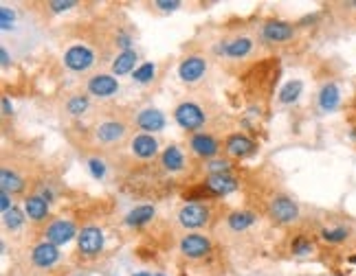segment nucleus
Returning <instances> with one entry per match:
<instances>
[{
    "instance_id": "f257e3e1",
    "label": "nucleus",
    "mask_w": 356,
    "mask_h": 276,
    "mask_svg": "<svg viewBox=\"0 0 356 276\" xmlns=\"http://www.w3.org/2000/svg\"><path fill=\"white\" fill-rule=\"evenodd\" d=\"M178 224L187 230H201L209 224V219H212V208L203 202H192V204H185L178 210Z\"/></svg>"
},
{
    "instance_id": "f03ea898",
    "label": "nucleus",
    "mask_w": 356,
    "mask_h": 276,
    "mask_svg": "<svg viewBox=\"0 0 356 276\" xmlns=\"http://www.w3.org/2000/svg\"><path fill=\"white\" fill-rule=\"evenodd\" d=\"M174 121L183 127L185 132H198L207 123V114L198 103L194 101H183L181 105H176L174 110Z\"/></svg>"
},
{
    "instance_id": "7ed1b4c3",
    "label": "nucleus",
    "mask_w": 356,
    "mask_h": 276,
    "mask_svg": "<svg viewBox=\"0 0 356 276\" xmlns=\"http://www.w3.org/2000/svg\"><path fill=\"white\" fill-rule=\"evenodd\" d=\"M268 215L277 224L286 226V224H295L299 219V204L288 195H275L268 204Z\"/></svg>"
},
{
    "instance_id": "20e7f679",
    "label": "nucleus",
    "mask_w": 356,
    "mask_h": 276,
    "mask_svg": "<svg viewBox=\"0 0 356 276\" xmlns=\"http://www.w3.org/2000/svg\"><path fill=\"white\" fill-rule=\"evenodd\" d=\"M64 66L73 72H88L95 66V53L86 44H73L64 53Z\"/></svg>"
},
{
    "instance_id": "39448f33",
    "label": "nucleus",
    "mask_w": 356,
    "mask_h": 276,
    "mask_svg": "<svg viewBox=\"0 0 356 276\" xmlns=\"http://www.w3.org/2000/svg\"><path fill=\"white\" fill-rule=\"evenodd\" d=\"M77 226H75V221L73 219H64V217H58L53 219L51 224L47 226L44 230V241L49 243H53V246H64V243H68L73 237L77 239Z\"/></svg>"
},
{
    "instance_id": "423d86ee",
    "label": "nucleus",
    "mask_w": 356,
    "mask_h": 276,
    "mask_svg": "<svg viewBox=\"0 0 356 276\" xmlns=\"http://www.w3.org/2000/svg\"><path fill=\"white\" fill-rule=\"evenodd\" d=\"M190 150L194 156L203 158V161H214V158H218L220 150H222V145H220V141L214 134L196 132L190 136Z\"/></svg>"
},
{
    "instance_id": "0eeeda50",
    "label": "nucleus",
    "mask_w": 356,
    "mask_h": 276,
    "mask_svg": "<svg viewBox=\"0 0 356 276\" xmlns=\"http://www.w3.org/2000/svg\"><path fill=\"white\" fill-rule=\"evenodd\" d=\"M178 250H181L183 257L187 259H205L209 252H212V239L207 235H201V232H190L185 235L178 243Z\"/></svg>"
},
{
    "instance_id": "6e6552de",
    "label": "nucleus",
    "mask_w": 356,
    "mask_h": 276,
    "mask_svg": "<svg viewBox=\"0 0 356 276\" xmlns=\"http://www.w3.org/2000/svg\"><path fill=\"white\" fill-rule=\"evenodd\" d=\"M103 230L99 226H84L77 235V250L84 257H97L103 250Z\"/></svg>"
},
{
    "instance_id": "1a4fd4ad",
    "label": "nucleus",
    "mask_w": 356,
    "mask_h": 276,
    "mask_svg": "<svg viewBox=\"0 0 356 276\" xmlns=\"http://www.w3.org/2000/svg\"><path fill=\"white\" fill-rule=\"evenodd\" d=\"M262 40L268 42V44H279V42H288L295 38V27L286 20H266L262 25Z\"/></svg>"
},
{
    "instance_id": "9d476101",
    "label": "nucleus",
    "mask_w": 356,
    "mask_h": 276,
    "mask_svg": "<svg viewBox=\"0 0 356 276\" xmlns=\"http://www.w3.org/2000/svg\"><path fill=\"white\" fill-rule=\"evenodd\" d=\"M225 152H227V156L242 161V158H249V156H253L257 152V143L253 141V138H249L246 134L236 132V134H229L227 136Z\"/></svg>"
},
{
    "instance_id": "9b49d317",
    "label": "nucleus",
    "mask_w": 356,
    "mask_h": 276,
    "mask_svg": "<svg viewBox=\"0 0 356 276\" xmlns=\"http://www.w3.org/2000/svg\"><path fill=\"white\" fill-rule=\"evenodd\" d=\"M207 72V59L201 55H187L178 64V77L185 83H198Z\"/></svg>"
},
{
    "instance_id": "f8f14e48",
    "label": "nucleus",
    "mask_w": 356,
    "mask_h": 276,
    "mask_svg": "<svg viewBox=\"0 0 356 276\" xmlns=\"http://www.w3.org/2000/svg\"><path fill=\"white\" fill-rule=\"evenodd\" d=\"M251 51H253V40L246 38V36L225 40V42H220V46H216L218 55H225V57H231V59H242L249 55Z\"/></svg>"
},
{
    "instance_id": "ddd939ff",
    "label": "nucleus",
    "mask_w": 356,
    "mask_h": 276,
    "mask_svg": "<svg viewBox=\"0 0 356 276\" xmlns=\"http://www.w3.org/2000/svg\"><path fill=\"white\" fill-rule=\"evenodd\" d=\"M203 184L207 187V191L212 193L214 197H225L229 193L238 191L240 182L238 178H233L231 174H222V176H207L203 180Z\"/></svg>"
},
{
    "instance_id": "4468645a",
    "label": "nucleus",
    "mask_w": 356,
    "mask_h": 276,
    "mask_svg": "<svg viewBox=\"0 0 356 276\" xmlns=\"http://www.w3.org/2000/svg\"><path fill=\"white\" fill-rule=\"evenodd\" d=\"M58 261H60V248L49 241H42L31 250V263H34L36 268H42V270L53 268Z\"/></svg>"
},
{
    "instance_id": "2eb2a0df",
    "label": "nucleus",
    "mask_w": 356,
    "mask_h": 276,
    "mask_svg": "<svg viewBox=\"0 0 356 276\" xmlns=\"http://www.w3.org/2000/svg\"><path fill=\"white\" fill-rule=\"evenodd\" d=\"M317 105L321 112H334L341 105V88L337 81H326L323 86L319 88L317 94Z\"/></svg>"
},
{
    "instance_id": "dca6fc26",
    "label": "nucleus",
    "mask_w": 356,
    "mask_h": 276,
    "mask_svg": "<svg viewBox=\"0 0 356 276\" xmlns=\"http://www.w3.org/2000/svg\"><path fill=\"white\" fill-rule=\"evenodd\" d=\"M125 132H128V127H125L121 121H103L95 127V138L103 145H114L125 138Z\"/></svg>"
},
{
    "instance_id": "f3484780",
    "label": "nucleus",
    "mask_w": 356,
    "mask_h": 276,
    "mask_svg": "<svg viewBox=\"0 0 356 276\" xmlns=\"http://www.w3.org/2000/svg\"><path fill=\"white\" fill-rule=\"evenodd\" d=\"M88 92L92 94V97L108 99V97H112V94L119 92V81L112 75H92L88 79Z\"/></svg>"
},
{
    "instance_id": "a211bd4d",
    "label": "nucleus",
    "mask_w": 356,
    "mask_h": 276,
    "mask_svg": "<svg viewBox=\"0 0 356 276\" xmlns=\"http://www.w3.org/2000/svg\"><path fill=\"white\" fill-rule=\"evenodd\" d=\"M132 154L141 158V161H150L156 154H159V141L152 134H137L130 143Z\"/></svg>"
},
{
    "instance_id": "6ab92c4d",
    "label": "nucleus",
    "mask_w": 356,
    "mask_h": 276,
    "mask_svg": "<svg viewBox=\"0 0 356 276\" xmlns=\"http://www.w3.org/2000/svg\"><path fill=\"white\" fill-rule=\"evenodd\" d=\"M137 127L148 134L161 132L165 127V114L159 108H145L137 114Z\"/></svg>"
},
{
    "instance_id": "aec40b11",
    "label": "nucleus",
    "mask_w": 356,
    "mask_h": 276,
    "mask_svg": "<svg viewBox=\"0 0 356 276\" xmlns=\"http://www.w3.org/2000/svg\"><path fill=\"white\" fill-rule=\"evenodd\" d=\"M25 213L31 221H36V224H40V221H44L51 213V204L47 199H42L40 195H29L25 197Z\"/></svg>"
},
{
    "instance_id": "412c9836",
    "label": "nucleus",
    "mask_w": 356,
    "mask_h": 276,
    "mask_svg": "<svg viewBox=\"0 0 356 276\" xmlns=\"http://www.w3.org/2000/svg\"><path fill=\"white\" fill-rule=\"evenodd\" d=\"M161 165L165 171H170V174H178V171H183L185 169V154L183 150L178 145H167L163 154H161Z\"/></svg>"
},
{
    "instance_id": "4be33fe9",
    "label": "nucleus",
    "mask_w": 356,
    "mask_h": 276,
    "mask_svg": "<svg viewBox=\"0 0 356 276\" xmlns=\"http://www.w3.org/2000/svg\"><path fill=\"white\" fill-rule=\"evenodd\" d=\"M154 215H156V208L152 204H143V206L132 208L130 213L123 217V224L128 228H141L145 224H150V221L154 219Z\"/></svg>"
},
{
    "instance_id": "5701e85b",
    "label": "nucleus",
    "mask_w": 356,
    "mask_h": 276,
    "mask_svg": "<svg viewBox=\"0 0 356 276\" xmlns=\"http://www.w3.org/2000/svg\"><path fill=\"white\" fill-rule=\"evenodd\" d=\"M137 61H139L137 51H121L112 61V75L121 77V75H128V72H134L139 68Z\"/></svg>"
},
{
    "instance_id": "b1692460",
    "label": "nucleus",
    "mask_w": 356,
    "mask_h": 276,
    "mask_svg": "<svg viewBox=\"0 0 356 276\" xmlns=\"http://www.w3.org/2000/svg\"><path fill=\"white\" fill-rule=\"evenodd\" d=\"M257 221V215L253 210H233V213L227 215V226L233 232H244Z\"/></svg>"
},
{
    "instance_id": "393cba45",
    "label": "nucleus",
    "mask_w": 356,
    "mask_h": 276,
    "mask_svg": "<svg viewBox=\"0 0 356 276\" xmlns=\"http://www.w3.org/2000/svg\"><path fill=\"white\" fill-rule=\"evenodd\" d=\"M0 187H3V191H7L9 195H16V193H23L27 182L14 171V169L3 167L0 169Z\"/></svg>"
},
{
    "instance_id": "a878e982",
    "label": "nucleus",
    "mask_w": 356,
    "mask_h": 276,
    "mask_svg": "<svg viewBox=\"0 0 356 276\" xmlns=\"http://www.w3.org/2000/svg\"><path fill=\"white\" fill-rule=\"evenodd\" d=\"M319 237L323 243H328V246H341V243H345L350 237H352V230L348 226H328V228H321Z\"/></svg>"
},
{
    "instance_id": "bb28decb",
    "label": "nucleus",
    "mask_w": 356,
    "mask_h": 276,
    "mask_svg": "<svg viewBox=\"0 0 356 276\" xmlns=\"http://www.w3.org/2000/svg\"><path fill=\"white\" fill-rule=\"evenodd\" d=\"M301 92H303V81L301 79H290V81L284 83V86H281V90L277 94V101L281 105H292V103L299 101Z\"/></svg>"
},
{
    "instance_id": "cd10ccee",
    "label": "nucleus",
    "mask_w": 356,
    "mask_h": 276,
    "mask_svg": "<svg viewBox=\"0 0 356 276\" xmlns=\"http://www.w3.org/2000/svg\"><path fill=\"white\" fill-rule=\"evenodd\" d=\"M290 252L295 254V257H310V254L315 252V243L306 235H297L290 241Z\"/></svg>"
},
{
    "instance_id": "c85d7f7f",
    "label": "nucleus",
    "mask_w": 356,
    "mask_h": 276,
    "mask_svg": "<svg viewBox=\"0 0 356 276\" xmlns=\"http://www.w3.org/2000/svg\"><path fill=\"white\" fill-rule=\"evenodd\" d=\"M25 210H20L18 206H14L12 210H7V213H3V221H5V228L7 230H12V232H16V230H20L25 226Z\"/></svg>"
},
{
    "instance_id": "c756f323",
    "label": "nucleus",
    "mask_w": 356,
    "mask_h": 276,
    "mask_svg": "<svg viewBox=\"0 0 356 276\" xmlns=\"http://www.w3.org/2000/svg\"><path fill=\"white\" fill-rule=\"evenodd\" d=\"M88 105H90V99L86 94H73V97L66 101V110L71 116H81L88 110Z\"/></svg>"
},
{
    "instance_id": "7c9ffc66",
    "label": "nucleus",
    "mask_w": 356,
    "mask_h": 276,
    "mask_svg": "<svg viewBox=\"0 0 356 276\" xmlns=\"http://www.w3.org/2000/svg\"><path fill=\"white\" fill-rule=\"evenodd\" d=\"M154 75H156V64L154 61H145V64H141V66L132 72V81H137V83H150L152 79H154Z\"/></svg>"
},
{
    "instance_id": "2f4dec72",
    "label": "nucleus",
    "mask_w": 356,
    "mask_h": 276,
    "mask_svg": "<svg viewBox=\"0 0 356 276\" xmlns=\"http://www.w3.org/2000/svg\"><path fill=\"white\" fill-rule=\"evenodd\" d=\"M205 169L209 171V176H222L231 171V163H229L227 158H214V161H207Z\"/></svg>"
},
{
    "instance_id": "473e14b6",
    "label": "nucleus",
    "mask_w": 356,
    "mask_h": 276,
    "mask_svg": "<svg viewBox=\"0 0 356 276\" xmlns=\"http://www.w3.org/2000/svg\"><path fill=\"white\" fill-rule=\"evenodd\" d=\"M88 171H90V176L95 180H103V178H106V174H108V167H106V163L101 161V158H90V161H88Z\"/></svg>"
},
{
    "instance_id": "72a5a7b5",
    "label": "nucleus",
    "mask_w": 356,
    "mask_h": 276,
    "mask_svg": "<svg viewBox=\"0 0 356 276\" xmlns=\"http://www.w3.org/2000/svg\"><path fill=\"white\" fill-rule=\"evenodd\" d=\"M14 23H16V14H14V9H9V7H0V27H3V31L14 29Z\"/></svg>"
},
{
    "instance_id": "f704fd0d",
    "label": "nucleus",
    "mask_w": 356,
    "mask_h": 276,
    "mask_svg": "<svg viewBox=\"0 0 356 276\" xmlns=\"http://www.w3.org/2000/svg\"><path fill=\"white\" fill-rule=\"evenodd\" d=\"M77 3L75 0H51L49 3V9L53 14H62V12H68V9H73Z\"/></svg>"
},
{
    "instance_id": "c9c22d12",
    "label": "nucleus",
    "mask_w": 356,
    "mask_h": 276,
    "mask_svg": "<svg viewBox=\"0 0 356 276\" xmlns=\"http://www.w3.org/2000/svg\"><path fill=\"white\" fill-rule=\"evenodd\" d=\"M154 7H159L161 12H176L181 3L178 0H159V3H154Z\"/></svg>"
},
{
    "instance_id": "e433bc0d",
    "label": "nucleus",
    "mask_w": 356,
    "mask_h": 276,
    "mask_svg": "<svg viewBox=\"0 0 356 276\" xmlns=\"http://www.w3.org/2000/svg\"><path fill=\"white\" fill-rule=\"evenodd\" d=\"M117 46L123 49V51H132V49H130V46H132V38H130V33H123V31H121V33L117 36Z\"/></svg>"
},
{
    "instance_id": "4c0bfd02",
    "label": "nucleus",
    "mask_w": 356,
    "mask_h": 276,
    "mask_svg": "<svg viewBox=\"0 0 356 276\" xmlns=\"http://www.w3.org/2000/svg\"><path fill=\"white\" fill-rule=\"evenodd\" d=\"M0 208H3V213H7V210H12L14 204H12V195L7 193V191H3L0 193Z\"/></svg>"
},
{
    "instance_id": "58836bf2",
    "label": "nucleus",
    "mask_w": 356,
    "mask_h": 276,
    "mask_svg": "<svg viewBox=\"0 0 356 276\" xmlns=\"http://www.w3.org/2000/svg\"><path fill=\"white\" fill-rule=\"evenodd\" d=\"M14 114V105L9 101V97H3V116H12Z\"/></svg>"
},
{
    "instance_id": "ea45409f",
    "label": "nucleus",
    "mask_w": 356,
    "mask_h": 276,
    "mask_svg": "<svg viewBox=\"0 0 356 276\" xmlns=\"http://www.w3.org/2000/svg\"><path fill=\"white\" fill-rule=\"evenodd\" d=\"M0 61H3V66L7 68L9 66V64H12V57H9V51L3 46V49H0Z\"/></svg>"
},
{
    "instance_id": "a19ab883",
    "label": "nucleus",
    "mask_w": 356,
    "mask_h": 276,
    "mask_svg": "<svg viewBox=\"0 0 356 276\" xmlns=\"http://www.w3.org/2000/svg\"><path fill=\"white\" fill-rule=\"evenodd\" d=\"M317 18H319L317 14H312V16H306V18H303V20H301V23H299V25H312V23H317Z\"/></svg>"
},
{
    "instance_id": "79ce46f5",
    "label": "nucleus",
    "mask_w": 356,
    "mask_h": 276,
    "mask_svg": "<svg viewBox=\"0 0 356 276\" xmlns=\"http://www.w3.org/2000/svg\"><path fill=\"white\" fill-rule=\"evenodd\" d=\"M350 138H352V141L356 143V125H352V127H350Z\"/></svg>"
},
{
    "instance_id": "37998d69",
    "label": "nucleus",
    "mask_w": 356,
    "mask_h": 276,
    "mask_svg": "<svg viewBox=\"0 0 356 276\" xmlns=\"http://www.w3.org/2000/svg\"><path fill=\"white\" fill-rule=\"evenodd\" d=\"M348 263L356 265V252H354V254H350V257H348Z\"/></svg>"
},
{
    "instance_id": "c03bdc74",
    "label": "nucleus",
    "mask_w": 356,
    "mask_h": 276,
    "mask_svg": "<svg viewBox=\"0 0 356 276\" xmlns=\"http://www.w3.org/2000/svg\"><path fill=\"white\" fill-rule=\"evenodd\" d=\"M132 276H154L152 272H137V274H132Z\"/></svg>"
},
{
    "instance_id": "a18cd8bd",
    "label": "nucleus",
    "mask_w": 356,
    "mask_h": 276,
    "mask_svg": "<svg viewBox=\"0 0 356 276\" xmlns=\"http://www.w3.org/2000/svg\"><path fill=\"white\" fill-rule=\"evenodd\" d=\"M352 7H354V9H356V0H354V3H352Z\"/></svg>"
},
{
    "instance_id": "49530a36",
    "label": "nucleus",
    "mask_w": 356,
    "mask_h": 276,
    "mask_svg": "<svg viewBox=\"0 0 356 276\" xmlns=\"http://www.w3.org/2000/svg\"><path fill=\"white\" fill-rule=\"evenodd\" d=\"M154 276H165V274H154Z\"/></svg>"
}]
</instances>
